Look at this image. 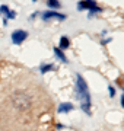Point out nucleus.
Segmentation results:
<instances>
[{
  "label": "nucleus",
  "mask_w": 124,
  "mask_h": 131,
  "mask_svg": "<svg viewBox=\"0 0 124 131\" xmlns=\"http://www.w3.org/2000/svg\"><path fill=\"white\" fill-rule=\"evenodd\" d=\"M0 15H3V16H5V19H3V22H7V19H15L16 18V13H15L13 10H10L9 7H7V6H2V7H0Z\"/></svg>",
  "instance_id": "obj_5"
},
{
  "label": "nucleus",
  "mask_w": 124,
  "mask_h": 131,
  "mask_svg": "<svg viewBox=\"0 0 124 131\" xmlns=\"http://www.w3.org/2000/svg\"><path fill=\"white\" fill-rule=\"evenodd\" d=\"M108 90H110V95H111V96H114V95H115L114 88H112V86H110V88H108Z\"/></svg>",
  "instance_id": "obj_11"
},
{
  "label": "nucleus",
  "mask_w": 124,
  "mask_h": 131,
  "mask_svg": "<svg viewBox=\"0 0 124 131\" xmlns=\"http://www.w3.org/2000/svg\"><path fill=\"white\" fill-rule=\"evenodd\" d=\"M51 69H54L51 64H47V66H43L41 67V70H43V73H45V71H48V70H51Z\"/></svg>",
  "instance_id": "obj_10"
},
{
  "label": "nucleus",
  "mask_w": 124,
  "mask_h": 131,
  "mask_svg": "<svg viewBox=\"0 0 124 131\" xmlns=\"http://www.w3.org/2000/svg\"><path fill=\"white\" fill-rule=\"evenodd\" d=\"M121 105L124 106V93H123V98H121Z\"/></svg>",
  "instance_id": "obj_12"
},
{
  "label": "nucleus",
  "mask_w": 124,
  "mask_h": 131,
  "mask_svg": "<svg viewBox=\"0 0 124 131\" xmlns=\"http://www.w3.org/2000/svg\"><path fill=\"white\" fill-rule=\"evenodd\" d=\"M54 52H56V56H57V57H58V58H60L61 61H64V63L67 61L66 56H64V54L61 52V50H58V48H54Z\"/></svg>",
  "instance_id": "obj_9"
},
{
  "label": "nucleus",
  "mask_w": 124,
  "mask_h": 131,
  "mask_svg": "<svg viewBox=\"0 0 124 131\" xmlns=\"http://www.w3.org/2000/svg\"><path fill=\"white\" fill-rule=\"evenodd\" d=\"M72 109H73L72 103H61V105L58 106V112H69V111H72Z\"/></svg>",
  "instance_id": "obj_6"
},
{
  "label": "nucleus",
  "mask_w": 124,
  "mask_h": 131,
  "mask_svg": "<svg viewBox=\"0 0 124 131\" xmlns=\"http://www.w3.org/2000/svg\"><path fill=\"white\" fill-rule=\"evenodd\" d=\"M69 45H70L69 38H67V37H61V38H60V48H61V50H66V48H69Z\"/></svg>",
  "instance_id": "obj_7"
},
{
  "label": "nucleus",
  "mask_w": 124,
  "mask_h": 131,
  "mask_svg": "<svg viewBox=\"0 0 124 131\" xmlns=\"http://www.w3.org/2000/svg\"><path fill=\"white\" fill-rule=\"evenodd\" d=\"M47 6L51 9H58L60 7V2L58 0H47Z\"/></svg>",
  "instance_id": "obj_8"
},
{
  "label": "nucleus",
  "mask_w": 124,
  "mask_h": 131,
  "mask_svg": "<svg viewBox=\"0 0 124 131\" xmlns=\"http://www.w3.org/2000/svg\"><path fill=\"white\" fill-rule=\"evenodd\" d=\"M26 37H28V32H26V31L18 29V31H15V32L12 34V42L16 44V45H20V44L26 39Z\"/></svg>",
  "instance_id": "obj_3"
},
{
  "label": "nucleus",
  "mask_w": 124,
  "mask_h": 131,
  "mask_svg": "<svg viewBox=\"0 0 124 131\" xmlns=\"http://www.w3.org/2000/svg\"><path fill=\"white\" fill-rule=\"evenodd\" d=\"M77 99L80 101V106L86 114H91V96L85 80L77 74Z\"/></svg>",
  "instance_id": "obj_1"
},
{
  "label": "nucleus",
  "mask_w": 124,
  "mask_h": 131,
  "mask_svg": "<svg viewBox=\"0 0 124 131\" xmlns=\"http://www.w3.org/2000/svg\"><path fill=\"white\" fill-rule=\"evenodd\" d=\"M77 9H79V10L89 9L91 12H95V13L102 12V10H101V7H98V6H96L95 0H83V2H79V3H77Z\"/></svg>",
  "instance_id": "obj_2"
},
{
  "label": "nucleus",
  "mask_w": 124,
  "mask_h": 131,
  "mask_svg": "<svg viewBox=\"0 0 124 131\" xmlns=\"http://www.w3.org/2000/svg\"><path fill=\"white\" fill-rule=\"evenodd\" d=\"M43 19L47 22L50 19H58V20H64L66 19V15L58 13V12H44L43 13Z\"/></svg>",
  "instance_id": "obj_4"
}]
</instances>
